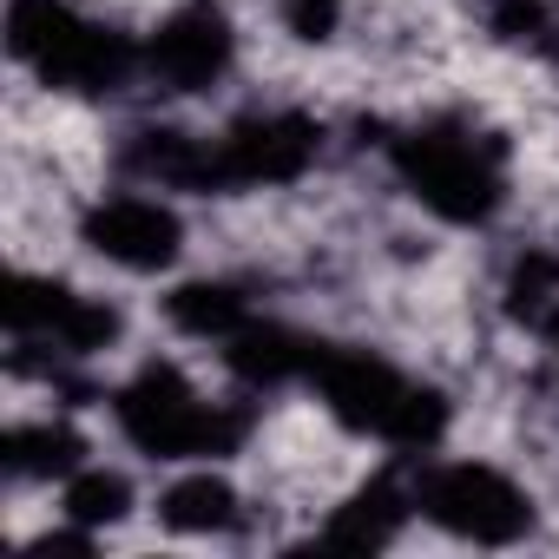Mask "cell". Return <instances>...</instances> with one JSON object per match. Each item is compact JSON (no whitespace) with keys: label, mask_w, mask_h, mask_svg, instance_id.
<instances>
[{"label":"cell","mask_w":559,"mask_h":559,"mask_svg":"<svg viewBox=\"0 0 559 559\" xmlns=\"http://www.w3.org/2000/svg\"><path fill=\"white\" fill-rule=\"evenodd\" d=\"M323 152V126L310 112H243L230 132H217V191H257V185H297Z\"/></svg>","instance_id":"obj_6"},{"label":"cell","mask_w":559,"mask_h":559,"mask_svg":"<svg viewBox=\"0 0 559 559\" xmlns=\"http://www.w3.org/2000/svg\"><path fill=\"white\" fill-rule=\"evenodd\" d=\"M119 435L152 454V461H191V454H237L250 435L243 402H204L171 362H145L119 395H112Z\"/></svg>","instance_id":"obj_2"},{"label":"cell","mask_w":559,"mask_h":559,"mask_svg":"<svg viewBox=\"0 0 559 559\" xmlns=\"http://www.w3.org/2000/svg\"><path fill=\"white\" fill-rule=\"evenodd\" d=\"M8 47L60 93H119L139 67L126 34L80 21L67 0H8Z\"/></svg>","instance_id":"obj_4"},{"label":"cell","mask_w":559,"mask_h":559,"mask_svg":"<svg viewBox=\"0 0 559 559\" xmlns=\"http://www.w3.org/2000/svg\"><path fill=\"white\" fill-rule=\"evenodd\" d=\"M237 53V34H230V14L217 8V0H185V8H171L152 40H145V73L152 86L165 93H204L211 80H224Z\"/></svg>","instance_id":"obj_8"},{"label":"cell","mask_w":559,"mask_h":559,"mask_svg":"<svg viewBox=\"0 0 559 559\" xmlns=\"http://www.w3.org/2000/svg\"><path fill=\"white\" fill-rule=\"evenodd\" d=\"M80 237H86L106 263L139 270V276L171 270V263H178V250H185V224H178V211H171V204H158V198H139V191L99 198V204L80 217Z\"/></svg>","instance_id":"obj_9"},{"label":"cell","mask_w":559,"mask_h":559,"mask_svg":"<svg viewBox=\"0 0 559 559\" xmlns=\"http://www.w3.org/2000/svg\"><path fill=\"white\" fill-rule=\"evenodd\" d=\"M276 14L297 40H330L343 27V0H276Z\"/></svg>","instance_id":"obj_18"},{"label":"cell","mask_w":559,"mask_h":559,"mask_svg":"<svg viewBox=\"0 0 559 559\" xmlns=\"http://www.w3.org/2000/svg\"><path fill=\"white\" fill-rule=\"evenodd\" d=\"M165 317H171V330H185L198 343H224L250 323V297L237 284H224V276H198V284H178L165 297Z\"/></svg>","instance_id":"obj_13"},{"label":"cell","mask_w":559,"mask_h":559,"mask_svg":"<svg viewBox=\"0 0 559 559\" xmlns=\"http://www.w3.org/2000/svg\"><path fill=\"white\" fill-rule=\"evenodd\" d=\"M60 513H67L73 526H86V533L119 526V520L132 513V480H126V474H112V467H80V474H67Z\"/></svg>","instance_id":"obj_16"},{"label":"cell","mask_w":559,"mask_h":559,"mask_svg":"<svg viewBox=\"0 0 559 559\" xmlns=\"http://www.w3.org/2000/svg\"><path fill=\"white\" fill-rule=\"evenodd\" d=\"M126 171L158 191H217V139H191L171 126H145L126 139Z\"/></svg>","instance_id":"obj_10"},{"label":"cell","mask_w":559,"mask_h":559,"mask_svg":"<svg viewBox=\"0 0 559 559\" xmlns=\"http://www.w3.org/2000/svg\"><path fill=\"white\" fill-rule=\"evenodd\" d=\"M408 513H415V487L402 474H376L369 487L349 493V507H336V520L323 526V539L349 546V552H376V546H389L408 526Z\"/></svg>","instance_id":"obj_12"},{"label":"cell","mask_w":559,"mask_h":559,"mask_svg":"<svg viewBox=\"0 0 559 559\" xmlns=\"http://www.w3.org/2000/svg\"><path fill=\"white\" fill-rule=\"evenodd\" d=\"M158 520L171 533H224L237 526V487L224 474H185L158 493Z\"/></svg>","instance_id":"obj_14"},{"label":"cell","mask_w":559,"mask_h":559,"mask_svg":"<svg viewBox=\"0 0 559 559\" xmlns=\"http://www.w3.org/2000/svg\"><path fill=\"white\" fill-rule=\"evenodd\" d=\"M310 382H317L323 408H330L343 428L376 435V441H389V448H402V454L435 448V441L448 435V402H441L428 382L402 376L395 362H382V356H369V349H317Z\"/></svg>","instance_id":"obj_1"},{"label":"cell","mask_w":559,"mask_h":559,"mask_svg":"<svg viewBox=\"0 0 559 559\" xmlns=\"http://www.w3.org/2000/svg\"><path fill=\"white\" fill-rule=\"evenodd\" d=\"M8 330L14 349H60V356H93L119 336V310L106 297L47 284V276H14L8 284Z\"/></svg>","instance_id":"obj_7"},{"label":"cell","mask_w":559,"mask_h":559,"mask_svg":"<svg viewBox=\"0 0 559 559\" xmlns=\"http://www.w3.org/2000/svg\"><path fill=\"white\" fill-rule=\"evenodd\" d=\"M395 171L402 185L448 224H487L507 198V171H500V145L480 139L474 126L461 119H435V126H415L402 132L395 145Z\"/></svg>","instance_id":"obj_3"},{"label":"cell","mask_w":559,"mask_h":559,"mask_svg":"<svg viewBox=\"0 0 559 559\" xmlns=\"http://www.w3.org/2000/svg\"><path fill=\"white\" fill-rule=\"evenodd\" d=\"M317 349H323V343H310V336H297V330H284V323H257V317H250L237 336H224V362H230V376L250 382V389H284V382L310 376V369H317Z\"/></svg>","instance_id":"obj_11"},{"label":"cell","mask_w":559,"mask_h":559,"mask_svg":"<svg viewBox=\"0 0 559 559\" xmlns=\"http://www.w3.org/2000/svg\"><path fill=\"white\" fill-rule=\"evenodd\" d=\"M415 513L467 546H513L533 533V500L513 474L487 461H441L415 480Z\"/></svg>","instance_id":"obj_5"},{"label":"cell","mask_w":559,"mask_h":559,"mask_svg":"<svg viewBox=\"0 0 559 559\" xmlns=\"http://www.w3.org/2000/svg\"><path fill=\"white\" fill-rule=\"evenodd\" d=\"M539 330H546V343H552V356H559V310H552V317H546Z\"/></svg>","instance_id":"obj_19"},{"label":"cell","mask_w":559,"mask_h":559,"mask_svg":"<svg viewBox=\"0 0 559 559\" xmlns=\"http://www.w3.org/2000/svg\"><path fill=\"white\" fill-rule=\"evenodd\" d=\"M500 297H507V317H520V323H546V317L559 310V257H552V250H526V257H513Z\"/></svg>","instance_id":"obj_17"},{"label":"cell","mask_w":559,"mask_h":559,"mask_svg":"<svg viewBox=\"0 0 559 559\" xmlns=\"http://www.w3.org/2000/svg\"><path fill=\"white\" fill-rule=\"evenodd\" d=\"M8 467L21 480H67L86 467V441L67 421H34V428H8Z\"/></svg>","instance_id":"obj_15"}]
</instances>
